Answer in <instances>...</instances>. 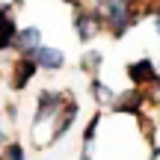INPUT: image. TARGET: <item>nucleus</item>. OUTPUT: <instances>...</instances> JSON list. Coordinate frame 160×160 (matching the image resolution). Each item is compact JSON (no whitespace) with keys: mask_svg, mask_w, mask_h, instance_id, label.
Returning a JSON list of instances; mask_svg holds the SVG:
<instances>
[{"mask_svg":"<svg viewBox=\"0 0 160 160\" xmlns=\"http://www.w3.org/2000/svg\"><path fill=\"white\" fill-rule=\"evenodd\" d=\"M30 57L36 59V62L42 65V68H59V65L65 62V57H62V51H57V48H36Z\"/></svg>","mask_w":160,"mask_h":160,"instance_id":"nucleus-4","label":"nucleus"},{"mask_svg":"<svg viewBox=\"0 0 160 160\" xmlns=\"http://www.w3.org/2000/svg\"><path fill=\"white\" fill-rule=\"evenodd\" d=\"M154 24H157V33H160V12H157V15H154Z\"/></svg>","mask_w":160,"mask_h":160,"instance_id":"nucleus-13","label":"nucleus"},{"mask_svg":"<svg viewBox=\"0 0 160 160\" xmlns=\"http://www.w3.org/2000/svg\"><path fill=\"white\" fill-rule=\"evenodd\" d=\"M142 101H145V95L139 89L125 92V95L116 101V113H139V110H142Z\"/></svg>","mask_w":160,"mask_h":160,"instance_id":"nucleus-5","label":"nucleus"},{"mask_svg":"<svg viewBox=\"0 0 160 160\" xmlns=\"http://www.w3.org/2000/svg\"><path fill=\"white\" fill-rule=\"evenodd\" d=\"M6 160H24L21 145H9V148H6Z\"/></svg>","mask_w":160,"mask_h":160,"instance_id":"nucleus-11","label":"nucleus"},{"mask_svg":"<svg viewBox=\"0 0 160 160\" xmlns=\"http://www.w3.org/2000/svg\"><path fill=\"white\" fill-rule=\"evenodd\" d=\"M95 98H98V101H113V92H110V86L95 83Z\"/></svg>","mask_w":160,"mask_h":160,"instance_id":"nucleus-10","label":"nucleus"},{"mask_svg":"<svg viewBox=\"0 0 160 160\" xmlns=\"http://www.w3.org/2000/svg\"><path fill=\"white\" fill-rule=\"evenodd\" d=\"M59 104H62V95H57V92H42L39 95V110H36V125H42V122H48L51 116L59 113Z\"/></svg>","mask_w":160,"mask_h":160,"instance_id":"nucleus-1","label":"nucleus"},{"mask_svg":"<svg viewBox=\"0 0 160 160\" xmlns=\"http://www.w3.org/2000/svg\"><path fill=\"white\" fill-rule=\"evenodd\" d=\"M86 62H89L86 68H92V71H95V68H98V62H101V53H89V57H86Z\"/></svg>","mask_w":160,"mask_h":160,"instance_id":"nucleus-12","label":"nucleus"},{"mask_svg":"<svg viewBox=\"0 0 160 160\" xmlns=\"http://www.w3.org/2000/svg\"><path fill=\"white\" fill-rule=\"evenodd\" d=\"M0 142H3V131H0Z\"/></svg>","mask_w":160,"mask_h":160,"instance_id":"nucleus-14","label":"nucleus"},{"mask_svg":"<svg viewBox=\"0 0 160 160\" xmlns=\"http://www.w3.org/2000/svg\"><path fill=\"white\" fill-rule=\"evenodd\" d=\"M74 27H77L80 39H92V33H95V27H98V18L89 15V12H80L77 21H74Z\"/></svg>","mask_w":160,"mask_h":160,"instance_id":"nucleus-8","label":"nucleus"},{"mask_svg":"<svg viewBox=\"0 0 160 160\" xmlns=\"http://www.w3.org/2000/svg\"><path fill=\"white\" fill-rule=\"evenodd\" d=\"M39 42H42V33H39L36 27H30V30H24V33H18L15 48H18V51H24V53H33L36 48H42Z\"/></svg>","mask_w":160,"mask_h":160,"instance_id":"nucleus-6","label":"nucleus"},{"mask_svg":"<svg viewBox=\"0 0 160 160\" xmlns=\"http://www.w3.org/2000/svg\"><path fill=\"white\" fill-rule=\"evenodd\" d=\"M128 77H131L137 86H142V83H154L157 68H154V62H151V59H139V62H133L131 68H128Z\"/></svg>","mask_w":160,"mask_h":160,"instance_id":"nucleus-3","label":"nucleus"},{"mask_svg":"<svg viewBox=\"0 0 160 160\" xmlns=\"http://www.w3.org/2000/svg\"><path fill=\"white\" fill-rule=\"evenodd\" d=\"M18 42V33H15V21H12L9 15L0 18V51H6V48H12Z\"/></svg>","mask_w":160,"mask_h":160,"instance_id":"nucleus-7","label":"nucleus"},{"mask_svg":"<svg viewBox=\"0 0 160 160\" xmlns=\"http://www.w3.org/2000/svg\"><path fill=\"white\" fill-rule=\"evenodd\" d=\"M74 116H77V107H74V101H68V107L62 110V119H57V128H53V139H59V137H62V133L71 128Z\"/></svg>","mask_w":160,"mask_h":160,"instance_id":"nucleus-9","label":"nucleus"},{"mask_svg":"<svg viewBox=\"0 0 160 160\" xmlns=\"http://www.w3.org/2000/svg\"><path fill=\"white\" fill-rule=\"evenodd\" d=\"M36 59H21L18 65H12V86L15 89H27V83L36 77Z\"/></svg>","mask_w":160,"mask_h":160,"instance_id":"nucleus-2","label":"nucleus"}]
</instances>
